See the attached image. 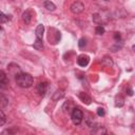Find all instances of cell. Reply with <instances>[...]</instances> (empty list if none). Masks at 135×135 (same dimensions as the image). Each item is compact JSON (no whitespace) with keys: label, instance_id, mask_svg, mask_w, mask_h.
<instances>
[{"label":"cell","instance_id":"obj_12","mask_svg":"<svg viewBox=\"0 0 135 135\" xmlns=\"http://www.w3.org/2000/svg\"><path fill=\"white\" fill-rule=\"evenodd\" d=\"M101 63H102L103 65L108 66V68H111V66L113 65V60H112L111 57H109V56H104V57L102 58V60H101Z\"/></svg>","mask_w":135,"mask_h":135},{"label":"cell","instance_id":"obj_11","mask_svg":"<svg viewBox=\"0 0 135 135\" xmlns=\"http://www.w3.org/2000/svg\"><path fill=\"white\" fill-rule=\"evenodd\" d=\"M33 46H34V49H36V50H38V51H42L43 50V43H42V39H39V38H36V40H35V42H34V44H33Z\"/></svg>","mask_w":135,"mask_h":135},{"label":"cell","instance_id":"obj_4","mask_svg":"<svg viewBox=\"0 0 135 135\" xmlns=\"http://www.w3.org/2000/svg\"><path fill=\"white\" fill-rule=\"evenodd\" d=\"M70 9H71V12H72L73 14H80V13L83 12L84 5H83V3L79 2V1H76V2H74V3L71 5Z\"/></svg>","mask_w":135,"mask_h":135},{"label":"cell","instance_id":"obj_26","mask_svg":"<svg viewBox=\"0 0 135 135\" xmlns=\"http://www.w3.org/2000/svg\"><path fill=\"white\" fill-rule=\"evenodd\" d=\"M126 92H127V95H129V96H133V90H132L131 88H128V89L126 90Z\"/></svg>","mask_w":135,"mask_h":135},{"label":"cell","instance_id":"obj_24","mask_svg":"<svg viewBox=\"0 0 135 135\" xmlns=\"http://www.w3.org/2000/svg\"><path fill=\"white\" fill-rule=\"evenodd\" d=\"M0 16H1L0 18H1V23H2V24L8 20V16H5L3 13H1V15H0Z\"/></svg>","mask_w":135,"mask_h":135},{"label":"cell","instance_id":"obj_10","mask_svg":"<svg viewBox=\"0 0 135 135\" xmlns=\"http://www.w3.org/2000/svg\"><path fill=\"white\" fill-rule=\"evenodd\" d=\"M43 32H44V26H43V24H38L37 27H36V38L42 39Z\"/></svg>","mask_w":135,"mask_h":135},{"label":"cell","instance_id":"obj_5","mask_svg":"<svg viewBox=\"0 0 135 135\" xmlns=\"http://www.w3.org/2000/svg\"><path fill=\"white\" fill-rule=\"evenodd\" d=\"M89 61H90V57L86 55H80L77 58V63L80 66H86L89 64Z\"/></svg>","mask_w":135,"mask_h":135},{"label":"cell","instance_id":"obj_21","mask_svg":"<svg viewBox=\"0 0 135 135\" xmlns=\"http://www.w3.org/2000/svg\"><path fill=\"white\" fill-rule=\"evenodd\" d=\"M120 49H121V44L118 45V43H116L115 45H112V46L110 47V50H111L112 52H117V51L120 50Z\"/></svg>","mask_w":135,"mask_h":135},{"label":"cell","instance_id":"obj_19","mask_svg":"<svg viewBox=\"0 0 135 135\" xmlns=\"http://www.w3.org/2000/svg\"><path fill=\"white\" fill-rule=\"evenodd\" d=\"M85 45H86V40H85L84 38H80L79 41H78V46H79L80 49H82V47H84Z\"/></svg>","mask_w":135,"mask_h":135},{"label":"cell","instance_id":"obj_18","mask_svg":"<svg viewBox=\"0 0 135 135\" xmlns=\"http://www.w3.org/2000/svg\"><path fill=\"white\" fill-rule=\"evenodd\" d=\"M95 32L97 35H102V34H104V27L102 25H98V26H96Z\"/></svg>","mask_w":135,"mask_h":135},{"label":"cell","instance_id":"obj_14","mask_svg":"<svg viewBox=\"0 0 135 135\" xmlns=\"http://www.w3.org/2000/svg\"><path fill=\"white\" fill-rule=\"evenodd\" d=\"M43 5H44V7H45V8L47 9V11H55V9H56V5H55V4L53 3V2L49 1V0L44 1Z\"/></svg>","mask_w":135,"mask_h":135},{"label":"cell","instance_id":"obj_6","mask_svg":"<svg viewBox=\"0 0 135 135\" xmlns=\"http://www.w3.org/2000/svg\"><path fill=\"white\" fill-rule=\"evenodd\" d=\"M78 97H79V99L83 102V103H85V104H90L91 103V97L86 94V93H83V92H80L79 94H78Z\"/></svg>","mask_w":135,"mask_h":135},{"label":"cell","instance_id":"obj_16","mask_svg":"<svg viewBox=\"0 0 135 135\" xmlns=\"http://www.w3.org/2000/svg\"><path fill=\"white\" fill-rule=\"evenodd\" d=\"M92 133H93V134H105L107 131H105V129L102 128V127H96L94 130H92Z\"/></svg>","mask_w":135,"mask_h":135},{"label":"cell","instance_id":"obj_2","mask_svg":"<svg viewBox=\"0 0 135 135\" xmlns=\"http://www.w3.org/2000/svg\"><path fill=\"white\" fill-rule=\"evenodd\" d=\"M60 38H61V34H60L59 31H57V30L54 28V27H52V28L49 30V37H47V39H49L50 43L56 44V43L59 42Z\"/></svg>","mask_w":135,"mask_h":135},{"label":"cell","instance_id":"obj_20","mask_svg":"<svg viewBox=\"0 0 135 135\" xmlns=\"http://www.w3.org/2000/svg\"><path fill=\"white\" fill-rule=\"evenodd\" d=\"M0 126L2 127L3 124H4V122H5V115H4V113H3V111H0Z\"/></svg>","mask_w":135,"mask_h":135},{"label":"cell","instance_id":"obj_27","mask_svg":"<svg viewBox=\"0 0 135 135\" xmlns=\"http://www.w3.org/2000/svg\"><path fill=\"white\" fill-rule=\"evenodd\" d=\"M132 49H133V51H134V52H135V44H134V45H133V46H132Z\"/></svg>","mask_w":135,"mask_h":135},{"label":"cell","instance_id":"obj_7","mask_svg":"<svg viewBox=\"0 0 135 135\" xmlns=\"http://www.w3.org/2000/svg\"><path fill=\"white\" fill-rule=\"evenodd\" d=\"M37 90H38V93L40 95H44L46 93V90H47V83L46 82H40L38 85H37Z\"/></svg>","mask_w":135,"mask_h":135},{"label":"cell","instance_id":"obj_15","mask_svg":"<svg viewBox=\"0 0 135 135\" xmlns=\"http://www.w3.org/2000/svg\"><path fill=\"white\" fill-rule=\"evenodd\" d=\"M123 104H124V99H123L121 96H117V97L115 98V105L118 107V108H120V107H122Z\"/></svg>","mask_w":135,"mask_h":135},{"label":"cell","instance_id":"obj_3","mask_svg":"<svg viewBox=\"0 0 135 135\" xmlns=\"http://www.w3.org/2000/svg\"><path fill=\"white\" fill-rule=\"evenodd\" d=\"M71 117H72V120H73L74 124H80L81 121H82L83 115H82V112L78 108H76V109H73Z\"/></svg>","mask_w":135,"mask_h":135},{"label":"cell","instance_id":"obj_28","mask_svg":"<svg viewBox=\"0 0 135 135\" xmlns=\"http://www.w3.org/2000/svg\"><path fill=\"white\" fill-rule=\"evenodd\" d=\"M104 1H109V0H104Z\"/></svg>","mask_w":135,"mask_h":135},{"label":"cell","instance_id":"obj_23","mask_svg":"<svg viewBox=\"0 0 135 135\" xmlns=\"http://www.w3.org/2000/svg\"><path fill=\"white\" fill-rule=\"evenodd\" d=\"M104 114H105V112H104V110H103L102 108H98V109H97V115H98V116L102 117V116H104Z\"/></svg>","mask_w":135,"mask_h":135},{"label":"cell","instance_id":"obj_1","mask_svg":"<svg viewBox=\"0 0 135 135\" xmlns=\"http://www.w3.org/2000/svg\"><path fill=\"white\" fill-rule=\"evenodd\" d=\"M16 82L19 86L27 89L33 84V77L27 73H20L16 76Z\"/></svg>","mask_w":135,"mask_h":135},{"label":"cell","instance_id":"obj_25","mask_svg":"<svg viewBox=\"0 0 135 135\" xmlns=\"http://www.w3.org/2000/svg\"><path fill=\"white\" fill-rule=\"evenodd\" d=\"M114 39H115L116 41H120V39H121L120 34H119V33H115V34H114Z\"/></svg>","mask_w":135,"mask_h":135},{"label":"cell","instance_id":"obj_22","mask_svg":"<svg viewBox=\"0 0 135 135\" xmlns=\"http://www.w3.org/2000/svg\"><path fill=\"white\" fill-rule=\"evenodd\" d=\"M7 103H8L7 99H6V98H5L3 95H1V107H2V108H4V107H5Z\"/></svg>","mask_w":135,"mask_h":135},{"label":"cell","instance_id":"obj_17","mask_svg":"<svg viewBox=\"0 0 135 135\" xmlns=\"http://www.w3.org/2000/svg\"><path fill=\"white\" fill-rule=\"evenodd\" d=\"M93 21H94L95 23H99V24H101V22H102V18L100 17L99 14H94V15H93Z\"/></svg>","mask_w":135,"mask_h":135},{"label":"cell","instance_id":"obj_13","mask_svg":"<svg viewBox=\"0 0 135 135\" xmlns=\"http://www.w3.org/2000/svg\"><path fill=\"white\" fill-rule=\"evenodd\" d=\"M6 82H7V80H6L5 73H4L3 71H1V72H0V86H1V89H4Z\"/></svg>","mask_w":135,"mask_h":135},{"label":"cell","instance_id":"obj_9","mask_svg":"<svg viewBox=\"0 0 135 135\" xmlns=\"http://www.w3.org/2000/svg\"><path fill=\"white\" fill-rule=\"evenodd\" d=\"M63 96H64V91H63V90H61V89H59V90H57V91L53 94L52 99H53L54 101H57V100L61 99Z\"/></svg>","mask_w":135,"mask_h":135},{"label":"cell","instance_id":"obj_8","mask_svg":"<svg viewBox=\"0 0 135 135\" xmlns=\"http://www.w3.org/2000/svg\"><path fill=\"white\" fill-rule=\"evenodd\" d=\"M22 20H23V22L26 23V24H28V23L31 22V20H32V12H31L30 9L25 11V12L22 14Z\"/></svg>","mask_w":135,"mask_h":135}]
</instances>
